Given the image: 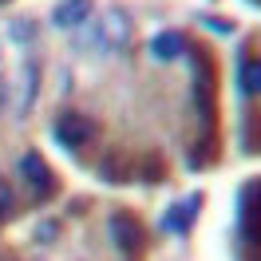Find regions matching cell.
Segmentation results:
<instances>
[{
    "label": "cell",
    "mask_w": 261,
    "mask_h": 261,
    "mask_svg": "<svg viewBox=\"0 0 261 261\" xmlns=\"http://www.w3.org/2000/svg\"><path fill=\"white\" fill-rule=\"evenodd\" d=\"M56 233H60V226H56V222H44V226L36 229V242H40V245H48Z\"/></svg>",
    "instance_id": "9c48e42d"
},
{
    "label": "cell",
    "mask_w": 261,
    "mask_h": 261,
    "mask_svg": "<svg viewBox=\"0 0 261 261\" xmlns=\"http://www.w3.org/2000/svg\"><path fill=\"white\" fill-rule=\"evenodd\" d=\"M32 36V24H12V40H28Z\"/></svg>",
    "instance_id": "30bf717a"
},
{
    "label": "cell",
    "mask_w": 261,
    "mask_h": 261,
    "mask_svg": "<svg viewBox=\"0 0 261 261\" xmlns=\"http://www.w3.org/2000/svg\"><path fill=\"white\" fill-rule=\"evenodd\" d=\"M242 91L245 95H257V87H261V64L257 60H242Z\"/></svg>",
    "instance_id": "52a82bcc"
},
{
    "label": "cell",
    "mask_w": 261,
    "mask_h": 261,
    "mask_svg": "<svg viewBox=\"0 0 261 261\" xmlns=\"http://www.w3.org/2000/svg\"><path fill=\"white\" fill-rule=\"evenodd\" d=\"M182 51V36L178 32H159L154 36V40H150V56H154V60H174V56H178Z\"/></svg>",
    "instance_id": "5b68a950"
},
{
    "label": "cell",
    "mask_w": 261,
    "mask_h": 261,
    "mask_svg": "<svg viewBox=\"0 0 261 261\" xmlns=\"http://www.w3.org/2000/svg\"><path fill=\"white\" fill-rule=\"evenodd\" d=\"M51 135H56V143L64 150H80L87 139H91V119L80 111H64L56 123H51Z\"/></svg>",
    "instance_id": "6da1fadb"
},
{
    "label": "cell",
    "mask_w": 261,
    "mask_h": 261,
    "mask_svg": "<svg viewBox=\"0 0 261 261\" xmlns=\"http://www.w3.org/2000/svg\"><path fill=\"white\" fill-rule=\"evenodd\" d=\"M198 202H202V198L190 194V198H186V206H174V214L166 218V226H170V229H186L190 222H194V206H198Z\"/></svg>",
    "instance_id": "8992f818"
},
{
    "label": "cell",
    "mask_w": 261,
    "mask_h": 261,
    "mask_svg": "<svg viewBox=\"0 0 261 261\" xmlns=\"http://www.w3.org/2000/svg\"><path fill=\"white\" fill-rule=\"evenodd\" d=\"M20 174H24V182H28V190H32L36 198H48L51 190H56V178H51L48 163H44L36 150H28V154L20 159Z\"/></svg>",
    "instance_id": "7a4b0ae2"
},
{
    "label": "cell",
    "mask_w": 261,
    "mask_h": 261,
    "mask_svg": "<svg viewBox=\"0 0 261 261\" xmlns=\"http://www.w3.org/2000/svg\"><path fill=\"white\" fill-rule=\"evenodd\" d=\"M87 16H91V0H60L51 8V24L56 28H80Z\"/></svg>",
    "instance_id": "277c9868"
},
{
    "label": "cell",
    "mask_w": 261,
    "mask_h": 261,
    "mask_svg": "<svg viewBox=\"0 0 261 261\" xmlns=\"http://www.w3.org/2000/svg\"><path fill=\"white\" fill-rule=\"evenodd\" d=\"M111 238H115V245H123L127 253H135V249L143 245V226H139L130 214H115L111 218Z\"/></svg>",
    "instance_id": "3957f363"
},
{
    "label": "cell",
    "mask_w": 261,
    "mask_h": 261,
    "mask_svg": "<svg viewBox=\"0 0 261 261\" xmlns=\"http://www.w3.org/2000/svg\"><path fill=\"white\" fill-rule=\"evenodd\" d=\"M12 206H16V194H12V186H8V182L0 178V218H8Z\"/></svg>",
    "instance_id": "ba28073f"
}]
</instances>
